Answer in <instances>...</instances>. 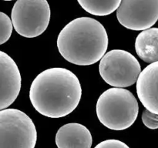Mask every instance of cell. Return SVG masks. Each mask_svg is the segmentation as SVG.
<instances>
[{"label":"cell","mask_w":158,"mask_h":148,"mask_svg":"<svg viewBox=\"0 0 158 148\" xmlns=\"http://www.w3.org/2000/svg\"><path fill=\"white\" fill-rule=\"evenodd\" d=\"M3 1H12V0H3Z\"/></svg>","instance_id":"2e32d148"},{"label":"cell","mask_w":158,"mask_h":148,"mask_svg":"<svg viewBox=\"0 0 158 148\" xmlns=\"http://www.w3.org/2000/svg\"><path fill=\"white\" fill-rule=\"evenodd\" d=\"M12 20L4 12H0V45L9 39L12 32Z\"/></svg>","instance_id":"4fadbf2b"},{"label":"cell","mask_w":158,"mask_h":148,"mask_svg":"<svg viewBox=\"0 0 158 148\" xmlns=\"http://www.w3.org/2000/svg\"><path fill=\"white\" fill-rule=\"evenodd\" d=\"M96 110L97 117L103 126L113 130H123L136 121L139 106L131 91L114 87L100 96Z\"/></svg>","instance_id":"3957f363"},{"label":"cell","mask_w":158,"mask_h":148,"mask_svg":"<svg viewBox=\"0 0 158 148\" xmlns=\"http://www.w3.org/2000/svg\"><path fill=\"white\" fill-rule=\"evenodd\" d=\"M50 15L47 0H17L11 20L17 33L26 38H35L47 29Z\"/></svg>","instance_id":"5b68a950"},{"label":"cell","mask_w":158,"mask_h":148,"mask_svg":"<svg viewBox=\"0 0 158 148\" xmlns=\"http://www.w3.org/2000/svg\"><path fill=\"white\" fill-rule=\"evenodd\" d=\"M94 148H130L123 142L118 140H106L100 142Z\"/></svg>","instance_id":"9a60e30c"},{"label":"cell","mask_w":158,"mask_h":148,"mask_svg":"<svg viewBox=\"0 0 158 148\" xmlns=\"http://www.w3.org/2000/svg\"><path fill=\"white\" fill-rule=\"evenodd\" d=\"M21 75L15 62L0 51V110L14 103L21 89Z\"/></svg>","instance_id":"ba28073f"},{"label":"cell","mask_w":158,"mask_h":148,"mask_svg":"<svg viewBox=\"0 0 158 148\" xmlns=\"http://www.w3.org/2000/svg\"><path fill=\"white\" fill-rule=\"evenodd\" d=\"M136 52L143 61H158V28H150L138 34L135 41Z\"/></svg>","instance_id":"8fae6325"},{"label":"cell","mask_w":158,"mask_h":148,"mask_svg":"<svg viewBox=\"0 0 158 148\" xmlns=\"http://www.w3.org/2000/svg\"><path fill=\"white\" fill-rule=\"evenodd\" d=\"M99 71L102 79L110 86L123 88L132 86L137 82L141 66L131 52L113 49L102 57Z\"/></svg>","instance_id":"8992f818"},{"label":"cell","mask_w":158,"mask_h":148,"mask_svg":"<svg viewBox=\"0 0 158 148\" xmlns=\"http://www.w3.org/2000/svg\"><path fill=\"white\" fill-rule=\"evenodd\" d=\"M92 142L89 130L77 123L63 125L56 135V144L58 148H91Z\"/></svg>","instance_id":"30bf717a"},{"label":"cell","mask_w":158,"mask_h":148,"mask_svg":"<svg viewBox=\"0 0 158 148\" xmlns=\"http://www.w3.org/2000/svg\"><path fill=\"white\" fill-rule=\"evenodd\" d=\"M57 47L62 56L69 63L89 66L105 55L108 35L100 22L90 17H80L71 21L60 31Z\"/></svg>","instance_id":"7a4b0ae2"},{"label":"cell","mask_w":158,"mask_h":148,"mask_svg":"<svg viewBox=\"0 0 158 148\" xmlns=\"http://www.w3.org/2000/svg\"><path fill=\"white\" fill-rule=\"evenodd\" d=\"M37 132L32 119L17 109L0 110V148H35Z\"/></svg>","instance_id":"277c9868"},{"label":"cell","mask_w":158,"mask_h":148,"mask_svg":"<svg viewBox=\"0 0 158 148\" xmlns=\"http://www.w3.org/2000/svg\"><path fill=\"white\" fill-rule=\"evenodd\" d=\"M137 93L143 106L158 115V61L140 72L137 80Z\"/></svg>","instance_id":"9c48e42d"},{"label":"cell","mask_w":158,"mask_h":148,"mask_svg":"<svg viewBox=\"0 0 158 148\" xmlns=\"http://www.w3.org/2000/svg\"><path fill=\"white\" fill-rule=\"evenodd\" d=\"M142 121L148 128L151 130L158 129V115L145 109L142 113Z\"/></svg>","instance_id":"5bb4252c"},{"label":"cell","mask_w":158,"mask_h":148,"mask_svg":"<svg viewBox=\"0 0 158 148\" xmlns=\"http://www.w3.org/2000/svg\"><path fill=\"white\" fill-rule=\"evenodd\" d=\"M117 17L127 29L146 30L158 20V0H121Z\"/></svg>","instance_id":"52a82bcc"},{"label":"cell","mask_w":158,"mask_h":148,"mask_svg":"<svg viewBox=\"0 0 158 148\" xmlns=\"http://www.w3.org/2000/svg\"><path fill=\"white\" fill-rule=\"evenodd\" d=\"M77 2L88 13L104 16L115 12L121 0H77Z\"/></svg>","instance_id":"7c38bea8"},{"label":"cell","mask_w":158,"mask_h":148,"mask_svg":"<svg viewBox=\"0 0 158 148\" xmlns=\"http://www.w3.org/2000/svg\"><path fill=\"white\" fill-rule=\"evenodd\" d=\"M78 77L65 68H49L32 81L29 99L35 110L49 118H60L73 112L80 101Z\"/></svg>","instance_id":"6da1fadb"}]
</instances>
